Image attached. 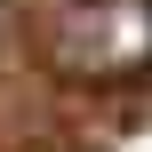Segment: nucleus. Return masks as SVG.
Here are the masks:
<instances>
[{"label": "nucleus", "instance_id": "obj_1", "mask_svg": "<svg viewBox=\"0 0 152 152\" xmlns=\"http://www.w3.org/2000/svg\"><path fill=\"white\" fill-rule=\"evenodd\" d=\"M48 64L80 80L152 72V0H64L48 16Z\"/></svg>", "mask_w": 152, "mask_h": 152}]
</instances>
